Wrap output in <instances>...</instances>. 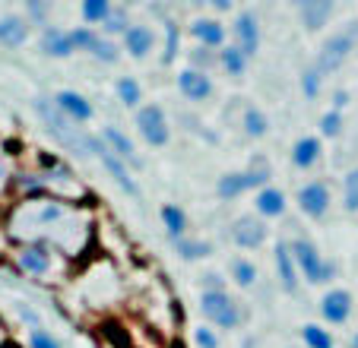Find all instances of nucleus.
<instances>
[{"mask_svg": "<svg viewBox=\"0 0 358 348\" xmlns=\"http://www.w3.org/2000/svg\"><path fill=\"white\" fill-rule=\"evenodd\" d=\"M35 114H38L41 121H45L48 133L55 136V140L61 143L64 149H70V152L80 155V159H86V155H95V146H99V136L83 133V127H76V124L70 121V117L61 111V108L55 105V101H48V99H35Z\"/></svg>", "mask_w": 358, "mask_h": 348, "instance_id": "f257e3e1", "label": "nucleus"}, {"mask_svg": "<svg viewBox=\"0 0 358 348\" xmlns=\"http://www.w3.org/2000/svg\"><path fill=\"white\" fill-rule=\"evenodd\" d=\"M124 45H127V51L134 54V57H146V54L152 51V45H156V35L146 26H130L127 35H124Z\"/></svg>", "mask_w": 358, "mask_h": 348, "instance_id": "f3484780", "label": "nucleus"}, {"mask_svg": "<svg viewBox=\"0 0 358 348\" xmlns=\"http://www.w3.org/2000/svg\"><path fill=\"white\" fill-rule=\"evenodd\" d=\"M165 35H169V38H165V57H162V61L171 64V61H175V54H178V41H181L175 22H165Z\"/></svg>", "mask_w": 358, "mask_h": 348, "instance_id": "f704fd0d", "label": "nucleus"}, {"mask_svg": "<svg viewBox=\"0 0 358 348\" xmlns=\"http://www.w3.org/2000/svg\"><path fill=\"white\" fill-rule=\"evenodd\" d=\"M190 32L203 41V48H219L225 41V29H222V22H216V20H196L194 26H190Z\"/></svg>", "mask_w": 358, "mask_h": 348, "instance_id": "412c9836", "label": "nucleus"}, {"mask_svg": "<svg viewBox=\"0 0 358 348\" xmlns=\"http://www.w3.org/2000/svg\"><path fill=\"white\" fill-rule=\"evenodd\" d=\"M70 45H73V51H89L92 54V48L99 45V38L101 35L99 32H92L89 26H83V29H70Z\"/></svg>", "mask_w": 358, "mask_h": 348, "instance_id": "c85d7f7f", "label": "nucleus"}, {"mask_svg": "<svg viewBox=\"0 0 358 348\" xmlns=\"http://www.w3.org/2000/svg\"><path fill=\"white\" fill-rule=\"evenodd\" d=\"M0 181H3V161H0Z\"/></svg>", "mask_w": 358, "mask_h": 348, "instance_id": "49530a36", "label": "nucleus"}, {"mask_svg": "<svg viewBox=\"0 0 358 348\" xmlns=\"http://www.w3.org/2000/svg\"><path fill=\"white\" fill-rule=\"evenodd\" d=\"M345 209H349V212L358 209V168L345 174Z\"/></svg>", "mask_w": 358, "mask_h": 348, "instance_id": "72a5a7b5", "label": "nucleus"}, {"mask_svg": "<svg viewBox=\"0 0 358 348\" xmlns=\"http://www.w3.org/2000/svg\"><path fill=\"white\" fill-rule=\"evenodd\" d=\"M317 159H320V140H314V136H301L295 143V149H292V161L298 168H311Z\"/></svg>", "mask_w": 358, "mask_h": 348, "instance_id": "4be33fe9", "label": "nucleus"}, {"mask_svg": "<svg viewBox=\"0 0 358 348\" xmlns=\"http://www.w3.org/2000/svg\"><path fill=\"white\" fill-rule=\"evenodd\" d=\"M26 38H29V22L22 16H3L0 20V45L20 48L26 45Z\"/></svg>", "mask_w": 358, "mask_h": 348, "instance_id": "dca6fc26", "label": "nucleus"}, {"mask_svg": "<svg viewBox=\"0 0 358 348\" xmlns=\"http://www.w3.org/2000/svg\"><path fill=\"white\" fill-rule=\"evenodd\" d=\"M32 348H61V345H57V339H51L45 329H32Z\"/></svg>", "mask_w": 358, "mask_h": 348, "instance_id": "a19ab883", "label": "nucleus"}, {"mask_svg": "<svg viewBox=\"0 0 358 348\" xmlns=\"http://www.w3.org/2000/svg\"><path fill=\"white\" fill-rule=\"evenodd\" d=\"M320 314H324L327 323H345L352 317V295L343 291V288L324 295V301H320Z\"/></svg>", "mask_w": 358, "mask_h": 348, "instance_id": "9b49d317", "label": "nucleus"}, {"mask_svg": "<svg viewBox=\"0 0 358 348\" xmlns=\"http://www.w3.org/2000/svg\"><path fill=\"white\" fill-rule=\"evenodd\" d=\"M171 247H175L184 260H200V256L210 254V244L206 241H187V238H171Z\"/></svg>", "mask_w": 358, "mask_h": 348, "instance_id": "a878e982", "label": "nucleus"}, {"mask_svg": "<svg viewBox=\"0 0 358 348\" xmlns=\"http://www.w3.org/2000/svg\"><path fill=\"white\" fill-rule=\"evenodd\" d=\"M92 57H99V61H105V64H117V48L111 45V41H105V38H99V45L92 48Z\"/></svg>", "mask_w": 358, "mask_h": 348, "instance_id": "e433bc0d", "label": "nucleus"}, {"mask_svg": "<svg viewBox=\"0 0 358 348\" xmlns=\"http://www.w3.org/2000/svg\"><path fill=\"white\" fill-rule=\"evenodd\" d=\"M190 64H194V70L203 67V73H206V67H213L216 57H213V51H206V48H196V51L190 54Z\"/></svg>", "mask_w": 358, "mask_h": 348, "instance_id": "58836bf2", "label": "nucleus"}, {"mask_svg": "<svg viewBox=\"0 0 358 348\" xmlns=\"http://www.w3.org/2000/svg\"><path fill=\"white\" fill-rule=\"evenodd\" d=\"M178 86H181V92L187 95L190 101H203V99H210V92H213V82H210V76L203 73V70H184L181 76H178Z\"/></svg>", "mask_w": 358, "mask_h": 348, "instance_id": "ddd939ff", "label": "nucleus"}, {"mask_svg": "<svg viewBox=\"0 0 358 348\" xmlns=\"http://www.w3.org/2000/svg\"><path fill=\"white\" fill-rule=\"evenodd\" d=\"M301 339L308 348H333V335L330 329L317 326V323H308V326L301 329Z\"/></svg>", "mask_w": 358, "mask_h": 348, "instance_id": "393cba45", "label": "nucleus"}, {"mask_svg": "<svg viewBox=\"0 0 358 348\" xmlns=\"http://www.w3.org/2000/svg\"><path fill=\"white\" fill-rule=\"evenodd\" d=\"M41 51L51 54V57H70L73 45H70V35L61 29H45L41 32Z\"/></svg>", "mask_w": 358, "mask_h": 348, "instance_id": "a211bd4d", "label": "nucleus"}, {"mask_svg": "<svg viewBox=\"0 0 358 348\" xmlns=\"http://www.w3.org/2000/svg\"><path fill=\"white\" fill-rule=\"evenodd\" d=\"M101 29H105L108 35H127V29H130L127 26V10L115 7V10H111V16H108V22H105Z\"/></svg>", "mask_w": 358, "mask_h": 348, "instance_id": "473e14b6", "label": "nucleus"}, {"mask_svg": "<svg viewBox=\"0 0 358 348\" xmlns=\"http://www.w3.org/2000/svg\"><path fill=\"white\" fill-rule=\"evenodd\" d=\"M298 10H301L304 26H308V29H320L327 20H330L333 3H330V0H304Z\"/></svg>", "mask_w": 358, "mask_h": 348, "instance_id": "6ab92c4d", "label": "nucleus"}, {"mask_svg": "<svg viewBox=\"0 0 358 348\" xmlns=\"http://www.w3.org/2000/svg\"><path fill=\"white\" fill-rule=\"evenodd\" d=\"M95 159H101V165L108 168V174H111V177H115V184H117V187H121V190H127L130 196H140V187H136V184H134V177H130V174H127V168H124V161L117 159V155L111 152V149L105 146V143H101V136H99V146H95Z\"/></svg>", "mask_w": 358, "mask_h": 348, "instance_id": "1a4fd4ad", "label": "nucleus"}, {"mask_svg": "<svg viewBox=\"0 0 358 348\" xmlns=\"http://www.w3.org/2000/svg\"><path fill=\"white\" fill-rule=\"evenodd\" d=\"M20 266L26 269V273L41 275V273H48V266H51V254H48L45 247H26L20 254Z\"/></svg>", "mask_w": 358, "mask_h": 348, "instance_id": "5701e85b", "label": "nucleus"}, {"mask_svg": "<svg viewBox=\"0 0 358 348\" xmlns=\"http://www.w3.org/2000/svg\"><path fill=\"white\" fill-rule=\"evenodd\" d=\"M244 130H248V136H264L266 133L264 111H257V108H248V111H244Z\"/></svg>", "mask_w": 358, "mask_h": 348, "instance_id": "7c9ffc66", "label": "nucleus"}, {"mask_svg": "<svg viewBox=\"0 0 358 348\" xmlns=\"http://www.w3.org/2000/svg\"><path fill=\"white\" fill-rule=\"evenodd\" d=\"M320 76H324V73H320L317 67H311L308 73L301 76V92L308 95V99H317V92H320Z\"/></svg>", "mask_w": 358, "mask_h": 348, "instance_id": "c9c22d12", "label": "nucleus"}, {"mask_svg": "<svg viewBox=\"0 0 358 348\" xmlns=\"http://www.w3.org/2000/svg\"><path fill=\"white\" fill-rule=\"evenodd\" d=\"M276 269H279V279H282V288L289 295L298 291V266H295V256H292L289 244H279L276 247Z\"/></svg>", "mask_w": 358, "mask_h": 348, "instance_id": "2eb2a0df", "label": "nucleus"}, {"mask_svg": "<svg viewBox=\"0 0 358 348\" xmlns=\"http://www.w3.org/2000/svg\"><path fill=\"white\" fill-rule=\"evenodd\" d=\"M101 143H105V146H108L111 152H115L121 161H130V165H136V168L143 165V161L136 159V149H134V143H130L127 136H124L117 127H101Z\"/></svg>", "mask_w": 358, "mask_h": 348, "instance_id": "4468645a", "label": "nucleus"}, {"mask_svg": "<svg viewBox=\"0 0 358 348\" xmlns=\"http://www.w3.org/2000/svg\"><path fill=\"white\" fill-rule=\"evenodd\" d=\"M289 247H292V256H295L298 273L311 282V285H324V282L333 279V263H327L324 256L317 254V247H314L311 241L298 238V241H292Z\"/></svg>", "mask_w": 358, "mask_h": 348, "instance_id": "f03ea898", "label": "nucleus"}, {"mask_svg": "<svg viewBox=\"0 0 358 348\" xmlns=\"http://www.w3.org/2000/svg\"><path fill=\"white\" fill-rule=\"evenodd\" d=\"M266 181H270V168H266V161L260 159V161H257V168L250 165L248 171H238V174H225L222 181H219L216 194L222 196V200H231V196L244 194V190H250V187H264Z\"/></svg>", "mask_w": 358, "mask_h": 348, "instance_id": "20e7f679", "label": "nucleus"}, {"mask_svg": "<svg viewBox=\"0 0 358 348\" xmlns=\"http://www.w3.org/2000/svg\"><path fill=\"white\" fill-rule=\"evenodd\" d=\"M231 241L244 250L260 247V244L266 241V225L260 219H254V215H241V219L231 225Z\"/></svg>", "mask_w": 358, "mask_h": 348, "instance_id": "0eeeda50", "label": "nucleus"}, {"mask_svg": "<svg viewBox=\"0 0 358 348\" xmlns=\"http://www.w3.org/2000/svg\"><path fill=\"white\" fill-rule=\"evenodd\" d=\"M55 105L61 108V111L67 114L73 124H86L89 117H92V105H89V101L83 99L80 92H73V89H64V92H57Z\"/></svg>", "mask_w": 358, "mask_h": 348, "instance_id": "f8f14e48", "label": "nucleus"}, {"mask_svg": "<svg viewBox=\"0 0 358 348\" xmlns=\"http://www.w3.org/2000/svg\"><path fill=\"white\" fill-rule=\"evenodd\" d=\"M235 38H238V48L244 51V57H254L260 48V26H257V16L254 13H241L235 22Z\"/></svg>", "mask_w": 358, "mask_h": 348, "instance_id": "9d476101", "label": "nucleus"}, {"mask_svg": "<svg viewBox=\"0 0 358 348\" xmlns=\"http://www.w3.org/2000/svg\"><path fill=\"white\" fill-rule=\"evenodd\" d=\"M298 206H301L304 215L320 219V215L330 209V190H327V184H320V181L304 184V187L298 190Z\"/></svg>", "mask_w": 358, "mask_h": 348, "instance_id": "6e6552de", "label": "nucleus"}, {"mask_svg": "<svg viewBox=\"0 0 358 348\" xmlns=\"http://www.w3.org/2000/svg\"><path fill=\"white\" fill-rule=\"evenodd\" d=\"M219 64H222L225 70H229L231 76H241L244 70H248V57H244L241 48H225V51H219Z\"/></svg>", "mask_w": 358, "mask_h": 348, "instance_id": "b1692460", "label": "nucleus"}, {"mask_svg": "<svg viewBox=\"0 0 358 348\" xmlns=\"http://www.w3.org/2000/svg\"><path fill=\"white\" fill-rule=\"evenodd\" d=\"M339 130H343V117H339V111H327L324 117H320V133H324V136H336Z\"/></svg>", "mask_w": 358, "mask_h": 348, "instance_id": "4c0bfd02", "label": "nucleus"}, {"mask_svg": "<svg viewBox=\"0 0 358 348\" xmlns=\"http://www.w3.org/2000/svg\"><path fill=\"white\" fill-rule=\"evenodd\" d=\"M333 105H336V111H339V108H345V105H349V92H343V89H339V92L333 95Z\"/></svg>", "mask_w": 358, "mask_h": 348, "instance_id": "37998d69", "label": "nucleus"}, {"mask_svg": "<svg viewBox=\"0 0 358 348\" xmlns=\"http://www.w3.org/2000/svg\"><path fill=\"white\" fill-rule=\"evenodd\" d=\"M111 3L108 0H86V3H83V20L86 22H101V26H105V22H108V16H111Z\"/></svg>", "mask_w": 358, "mask_h": 348, "instance_id": "bb28decb", "label": "nucleus"}, {"mask_svg": "<svg viewBox=\"0 0 358 348\" xmlns=\"http://www.w3.org/2000/svg\"><path fill=\"white\" fill-rule=\"evenodd\" d=\"M162 222H165V228H169L171 238H184V228H187V215H184L178 206H162Z\"/></svg>", "mask_w": 358, "mask_h": 348, "instance_id": "cd10ccee", "label": "nucleus"}, {"mask_svg": "<svg viewBox=\"0 0 358 348\" xmlns=\"http://www.w3.org/2000/svg\"><path fill=\"white\" fill-rule=\"evenodd\" d=\"M231 275H235V282L241 288H250L254 282H257V269H254V263H248V260H235V263H231Z\"/></svg>", "mask_w": 358, "mask_h": 348, "instance_id": "c756f323", "label": "nucleus"}, {"mask_svg": "<svg viewBox=\"0 0 358 348\" xmlns=\"http://www.w3.org/2000/svg\"><path fill=\"white\" fill-rule=\"evenodd\" d=\"M216 10H231V0H216Z\"/></svg>", "mask_w": 358, "mask_h": 348, "instance_id": "a18cd8bd", "label": "nucleus"}, {"mask_svg": "<svg viewBox=\"0 0 358 348\" xmlns=\"http://www.w3.org/2000/svg\"><path fill=\"white\" fill-rule=\"evenodd\" d=\"M45 3H29V13H32L35 16V20H45Z\"/></svg>", "mask_w": 358, "mask_h": 348, "instance_id": "c03bdc74", "label": "nucleus"}, {"mask_svg": "<svg viewBox=\"0 0 358 348\" xmlns=\"http://www.w3.org/2000/svg\"><path fill=\"white\" fill-rule=\"evenodd\" d=\"M254 206H257L260 215H266V219H273V215H282L285 212V194L276 187H264L257 194V200H254Z\"/></svg>", "mask_w": 358, "mask_h": 348, "instance_id": "aec40b11", "label": "nucleus"}, {"mask_svg": "<svg viewBox=\"0 0 358 348\" xmlns=\"http://www.w3.org/2000/svg\"><path fill=\"white\" fill-rule=\"evenodd\" d=\"M203 282H206V291H222V279H219L216 273H206Z\"/></svg>", "mask_w": 358, "mask_h": 348, "instance_id": "79ce46f5", "label": "nucleus"}, {"mask_svg": "<svg viewBox=\"0 0 358 348\" xmlns=\"http://www.w3.org/2000/svg\"><path fill=\"white\" fill-rule=\"evenodd\" d=\"M352 348H358V335H355V339H352Z\"/></svg>", "mask_w": 358, "mask_h": 348, "instance_id": "de8ad7c7", "label": "nucleus"}, {"mask_svg": "<svg viewBox=\"0 0 358 348\" xmlns=\"http://www.w3.org/2000/svg\"><path fill=\"white\" fill-rule=\"evenodd\" d=\"M355 38H358V26H352V29H345V32L333 35V38L324 45L320 57H317V70H320V73H333V70H336L339 64H343L345 57L355 51Z\"/></svg>", "mask_w": 358, "mask_h": 348, "instance_id": "39448f33", "label": "nucleus"}, {"mask_svg": "<svg viewBox=\"0 0 358 348\" xmlns=\"http://www.w3.org/2000/svg\"><path fill=\"white\" fill-rule=\"evenodd\" d=\"M117 99H121L127 108L140 105V86H136V80H130V76L117 80Z\"/></svg>", "mask_w": 358, "mask_h": 348, "instance_id": "2f4dec72", "label": "nucleus"}, {"mask_svg": "<svg viewBox=\"0 0 358 348\" xmlns=\"http://www.w3.org/2000/svg\"><path fill=\"white\" fill-rule=\"evenodd\" d=\"M136 127H140L143 140H146L149 146H165V143L171 140V130H169V121H165V111L159 105L140 108V114H136Z\"/></svg>", "mask_w": 358, "mask_h": 348, "instance_id": "423d86ee", "label": "nucleus"}, {"mask_svg": "<svg viewBox=\"0 0 358 348\" xmlns=\"http://www.w3.org/2000/svg\"><path fill=\"white\" fill-rule=\"evenodd\" d=\"M194 342H196V345H200V348H219L216 333H213V329H203V326L194 333Z\"/></svg>", "mask_w": 358, "mask_h": 348, "instance_id": "ea45409f", "label": "nucleus"}, {"mask_svg": "<svg viewBox=\"0 0 358 348\" xmlns=\"http://www.w3.org/2000/svg\"><path fill=\"white\" fill-rule=\"evenodd\" d=\"M200 310H203L206 320H213L216 326H222V329H235V326H241V320H244L238 301H231L225 291H203Z\"/></svg>", "mask_w": 358, "mask_h": 348, "instance_id": "7ed1b4c3", "label": "nucleus"}]
</instances>
